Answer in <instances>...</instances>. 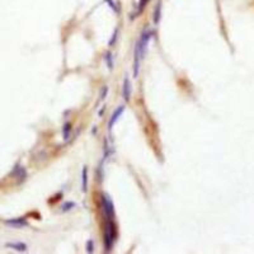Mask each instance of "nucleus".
Listing matches in <instances>:
<instances>
[{
  "instance_id": "f8f14e48",
  "label": "nucleus",
  "mask_w": 254,
  "mask_h": 254,
  "mask_svg": "<svg viewBox=\"0 0 254 254\" xmlns=\"http://www.w3.org/2000/svg\"><path fill=\"white\" fill-rule=\"evenodd\" d=\"M93 250H94V248H93V241H92V240H89V241H88V244H87V252L93 253Z\"/></svg>"
},
{
  "instance_id": "6e6552de",
  "label": "nucleus",
  "mask_w": 254,
  "mask_h": 254,
  "mask_svg": "<svg viewBox=\"0 0 254 254\" xmlns=\"http://www.w3.org/2000/svg\"><path fill=\"white\" fill-rule=\"evenodd\" d=\"M13 174H15L17 177H18L19 179H21V182H22V181L24 179V178H25V172H24V169H23V168H21V166H17V168L14 169Z\"/></svg>"
},
{
  "instance_id": "423d86ee",
  "label": "nucleus",
  "mask_w": 254,
  "mask_h": 254,
  "mask_svg": "<svg viewBox=\"0 0 254 254\" xmlns=\"http://www.w3.org/2000/svg\"><path fill=\"white\" fill-rule=\"evenodd\" d=\"M8 225H10L13 227H23V226H27V221H24L23 219H13V220H8L6 221Z\"/></svg>"
},
{
  "instance_id": "7ed1b4c3",
  "label": "nucleus",
  "mask_w": 254,
  "mask_h": 254,
  "mask_svg": "<svg viewBox=\"0 0 254 254\" xmlns=\"http://www.w3.org/2000/svg\"><path fill=\"white\" fill-rule=\"evenodd\" d=\"M123 111H125V107H123V106H120V107H118V108L116 109V111H114V113L112 114L111 121H109V130H112V127L114 126V123L117 122L118 118L121 117V114L123 113Z\"/></svg>"
},
{
  "instance_id": "9b49d317",
  "label": "nucleus",
  "mask_w": 254,
  "mask_h": 254,
  "mask_svg": "<svg viewBox=\"0 0 254 254\" xmlns=\"http://www.w3.org/2000/svg\"><path fill=\"white\" fill-rule=\"evenodd\" d=\"M64 139H69V132H70V125H65V129H64Z\"/></svg>"
},
{
  "instance_id": "9d476101",
  "label": "nucleus",
  "mask_w": 254,
  "mask_h": 254,
  "mask_svg": "<svg viewBox=\"0 0 254 254\" xmlns=\"http://www.w3.org/2000/svg\"><path fill=\"white\" fill-rule=\"evenodd\" d=\"M106 62H107V65H108L109 69H112V67H113V61H112V56H111V54H107V55H106Z\"/></svg>"
},
{
  "instance_id": "20e7f679",
  "label": "nucleus",
  "mask_w": 254,
  "mask_h": 254,
  "mask_svg": "<svg viewBox=\"0 0 254 254\" xmlns=\"http://www.w3.org/2000/svg\"><path fill=\"white\" fill-rule=\"evenodd\" d=\"M5 247L10 248V249H14L17 252H25V250H27V245H25L24 243H21V241H18V243H6Z\"/></svg>"
},
{
  "instance_id": "f03ea898",
  "label": "nucleus",
  "mask_w": 254,
  "mask_h": 254,
  "mask_svg": "<svg viewBox=\"0 0 254 254\" xmlns=\"http://www.w3.org/2000/svg\"><path fill=\"white\" fill-rule=\"evenodd\" d=\"M140 52H139V46L136 43V48H135V58H133V78L139 76V70H140Z\"/></svg>"
},
{
  "instance_id": "0eeeda50",
  "label": "nucleus",
  "mask_w": 254,
  "mask_h": 254,
  "mask_svg": "<svg viewBox=\"0 0 254 254\" xmlns=\"http://www.w3.org/2000/svg\"><path fill=\"white\" fill-rule=\"evenodd\" d=\"M160 14H162V3H158L156 8H155V12H154V23L155 24H159Z\"/></svg>"
},
{
  "instance_id": "1a4fd4ad",
  "label": "nucleus",
  "mask_w": 254,
  "mask_h": 254,
  "mask_svg": "<svg viewBox=\"0 0 254 254\" xmlns=\"http://www.w3.org/2000/svg\"><path fill=\"white\" fill-rule=\"evenodd\" d=\"M81 178H83V191H84V192H87V181H88V175H87V168H83Z\"/></svg>"
},
{
  "instance_id": "dca6fc26",
  "label": "nucleus",
  "mask_w": 254,
  "mask_h": 254,
  "mask_svg": "<svg viewBox=\"0 0 254 254\" xmlns=\"http://www.w3.org/2000/svg\"><path fill=\"white\" fill-rule=\"evenodd\" d=\"M107 2H109V6H111V8H113V9H116V8H114V4H113V2H112V0H107Z\"/></svg>"
},
{
  "instance_id": "2eb2a0df",
  "label": "nucleus",
  "mask_w": 254,
  "mask_h": 254,
  "mask_svg": "<svg viewBox=\"0 0 254 254\" xmlns=\"http://www.w3.org/2000/svg\"><path fill=\"white\" fill-rule=\"evenodd\" d=\"M116 36H117V31L114 32V35H113V38H112V41H111V42H109V45H111V46H112V45L114 43V41H116Z\"/></svg>"
},
{
  "instance_id": "f257e3e1",
  "label": "nucleus",
  "mask_w": 254,
  "mask_h": 254,
  "mask_svg": "<svg viewBox=\"0 0 254 254\" xmlns=\"http://www.w3.org/2000/svg\"><path fill=\"white\" fill-rule=\"evenodd\" d=\"M102 206H103V211L108 219H113L114 217V206L112 203V200L109 198V196L103 194L102 196Z\"/></svg>"
},
{
  "instance_id": "4468645a",
  "label": "nucleus",
  "mask_w": 254,
  "mask_h": 254,
  "mask_svg": "<svg viewBox=\"0 0 254 254\" xmlns=\"http://www.w3.org/2000/svg\"><path fill=\"white\" fill-rule=\"evenodd\" d=\"M74 206H75V205H74V203H73V202H70V203H67V205H64V206H62V211H66V210H70L69 207H74Z\"/></svg>"
},
{
  "instance_id": "39448f33",
  "label": "nucleus",
  "mask_w": 254,
  "mask_h": 254,
  "mask_svg": "<svg viewBox=\"0 0 254 254\" xmlns=\"http://www.w3.org/2000/svg\"><path fill=\"white\" fill-rule=\"evenodd\" d=\"M123 98L125 100H130L131 98V83L129 78H126L123 80Z\"/></svg>"
},
{
  "instance_id": "ddd939ff",
  "label": "nucleus",
  "mask_w": 254,
  "mask_h": 254,
  "mask_svg": "<svg viewBox=\"0 0 254 254\" xmlns=\"http://www.w3.org/2000/svg\"><path fill=\"white\" fill-rule=\"evenodd\" d=\"M107 93H108V87H104V88H103V90H102V95H100V99H102V100H103V99L106 98Z\"/></svg>"
}]
</instances>
